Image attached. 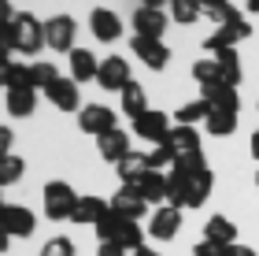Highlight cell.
I'll list each match as a JSON object with an SVG mask.
<instances>
[{
  "label": "cell",
  "mask_w": 259,
  "mask_h": 256,
  "mask_svg": "<svg viewBox=\"0 0 259 256\" xmlns=\"http://www.w3.org/2000/svg\"><path fill=\"white\" fill-rule=\"evenodd\" d=\"M211 190H215V174H211V167L204 171H174L167 174V204L170 208H200L211 197Z\"/></svg>",
  "instance_id": "obj_1"
},
{
  "label": "cell",
  "mask_w": 259,
  "mask_h": 256,
  "mask_svg": "<svg viewBox=\"0 0 259 256\" xmlns=\"http://www.w3.org/2000/svg\"><path fill=\"white\" fill-rule=\"evenodd\" d=\"M97 238L100 241H111V245H122V249H134V252L145 245V230H141L134 219H122L115 212H108L97 223Z\"/></svg>",
  "instance_id": "obj_2"
},
{
  "label": "cell",
  "mask_w": 259,
  "mask_h": 256,
  "mask_svg": "<svg viewBox=\"0 0 259 256\" xmlns=\"http://www.w3.org/2000/svg\"><path fill=\"white\" fill-rule=\"evenodd\" d=\"M11 41H15L19 52L37 56L41 45H45V22H37L30 11H19V15L11 19Z\"/></svg>",
  "instance_id": "obj_3"
},
{
  "label": "cell",
  "mask_w": 259,
  "mask_h": 256,
  "mask_svg": "<svg viewBox=\"0 0 259 256\" xmlns=\"http://www.w3.org/2000/svg\"><path fill=\"white\" fill-rule=\"evenodd\" d=\"M74 38H78V22L70 15H52L49 22H45V45L56 52H74Z\"/></svg>",
  "instance_id": "obj_4"
},
{
  "label": "cell",
  "mask_w": 259,
  "mask_h": 256,
  "mask_svg": "<svg viewBox=\"0 0 259 256\" xmlns=\"http://www.w3.org/2000/svg\"><path fill=\"white\" fill-rule=\"evenodd\" d=\"M78 204V193L67 182H49L45 186V215L49 219H70Z\"/></svg>",
  "instance_id": "obj_5"
},
{
  "label": "cell",
  "mask_w": 259,
  "mask_h": 256,
  "mask_svg": "<svg viewBox=\"0 0 259 256\" xmlns=\"http://www.w3.org/2000/svg\"><path fill=\"white\" fill-rule=\"evenodd\" d=\"M248 38H252V22L248 19H237V22H230V26H219L204 41V49L215 56L219 49H237V41H248Z\"/></svg>",
  "instance_id": "obj_6"
},
{
  "label": "cell",
  "mask_w": 259,
  "mask_h": 256,
  "mask_svg": "<svg viewBox=\"0 0 259 256\" xmlns=\"http://www.w3.org/2000/svg\"><path fill=\"white\" fill-rule=\"evenodd\" d=\"M97 82L108 93H122L130 82H134V78H130V63L122 56H108V60L100 63V71H97Z\"/></svg>",
  "instance_id": "obj_7"
},
{
  "label": "cell",
  "mask_w": 259,
  "mask_h": 256,
  "mask_svg": "<svg viewBox=\"0 0 259 256\" xmlns=\"http://www.w3.org/2000/svg\"><path fill=\"white\" fill-rule=\"evenodd\" d=\"M130 49H134V56L148 67V71H163V67L170 63V49L163 41H156V38H134Z\"/></svg>",
  "instance_id": "obj_8"
},
{
  "label": "cell",
  "mask_w": 259,
  "mask_h": 256,
  "mask_svg": "<svg viewBox=\"0 0 259 256\" xmlns=\"http://www.w3.org/2000/svg\"><path fill=\"white\" fill-rule=\"evenodd\" d=\"M134 134L145 137V141H152V145H163V141H167V134H170V119L163 112L148 108L145 115H137V119H134Z\"/></svg>",
  "instance_id": "obj_9"
},
{
  "label": "cell",
  "mask_w": 259,
  "mask_h": 256,
  "mask_svg": "<svg viewBox=\"0 0 259 256\" xmlns=\"http://www.w3.org/2000/svg\"><path fill=\"white\" fill-rule=\"evenodd\" d=\"M126 190H134L141 201H148V204H163L167 201V174L163 171H145V174H137Z\"/></svg>",
  "instance_id": "obj_10"
},
{
  "label": "cell",
  "mask_w": 259,
  "mask_h": 256,
  "mask_svg": "<svg viewBox=\"0 0 259 256\" xmlns=\"http://www.w3.org/2000/svg\"><path fill=\"white\" fill-rule=\"evenodd\" d=\"M89 30L97 41H119L122 38V19L111 8H93L89 11Z\"/></svg>",
  "instance_id": "obj_11"
},
{
  "label": "cell",
  "mask_w": 259,
  "mask_h": 256,
  "mask_svg": "<svg viewBox=\"0 0 259 256\" xmlns=\"http://www.w3.org/2000/svg\"><path fill=\"white\" fill-rule=\"evenodd\" d=\"M78 126H81L85 134L100 137V134L115 130V112L108 108V104H89V108H81V115H78Z\"/></svg>",
  "instance_id": "obj_12"
},
{
  "label": "cell",
  "mask_w": 259,
  "mask_h": 256,
  "mask_svg": "<svg viewBox=\"0 0 259 256\" xmlns=\"http://www.w3.org/2000/svg\"><path fill=\"white\" fill-rule=\"evenodd\" d=\"M178 230H182V208L163 204V208H156V215L148 219V234L156 241H170Z\"/></svg>",
  "instance_id": "obj_13"
},
{
  "label": "cell",
  "mask_w": 259,
  "mask_h": 256,
  "mask_svg": "<svg viewBox=\"0 0 259 256\" xmlns=\"http://www.w3.org/2000/svg\"><path fill=\"white\" fill-rule=\"evenodd\" d=\"M0 223L11 238H30L33 234V212L22 204H4L0 208Z\"/></svg>",
  "instance_id": "obj_14"
},
{
  "label": "cell",
  "mask_w": 259,
  "mask_h": 256,
  "mask_svg": "<svg viewBox=\"0 0 259 256\" xmlns=\"http://www.w3.org/2000/svg\"><path fill=\"white\" fill-rule=\"evenodd\" d=\"M163 30H167V15H163V8H141V11H134V33H137V38L163 41Z\"/></svg>",
  "instance_id": "obj_15"
},
{
  "label": "cell",
  "mask_w": 259,
  "mask_h": 256,
  "mask_svg": "<svg viewBox=\"0 0 259 256\" xmlns=\"http://www.w3.org/2000/svg\"><path fill=\"white\" fill-rule=\"evenodd\" d=\"M45 97H49L60 112H74L78 104H81V97H78V82H74V78H63V75L56 78L52 86H45Z\"/></svg>",
  "instance_id": "obj_16"
},
{
  "label": "cell",
  "mask_w": 259,
  "mask_h": 256,
  "mask_svg": "<svg viewBox=\"0 0 259 256\" xmlns=\"http://www.w3.org/2000/svg\"><path fill=\"white\" fill-rule=\"evenodd\" d=\"M200 100L207 104V112H241V100H237V89L233 86H207L200 89Z\"/></svg>",
  "instance_id": "obj_17"
},
{
  "label": "cell",
  "mask_w": 259,
  "mask_h": 256,
  "mask_svg": "<svg viewBox=\"0 0 259 256\" xmlns=\"http://www.w3.org/2000/svg\"><path fill=\"white\" fill-rule=\"evenodd\" d=\"M97 153H100V160H111V164H119V160L130 153V137H126V130H108V134H100L97 137Z\"/></svg>",
  "instance_id": "obj_18"
},
{
  "label": "cell",
  "mask_w": 259,
  "mask_h": 256,
  "mask_svg": "<svg viewBox=\"0 0 259 256\" xmlns=\"http://www.w3.org/2000/svg\"><path fill=\"white\" fill-rule=\"evenodd\" d=\"M167 145H170L174 160L178 156H193V153H200V130H193V126H170Z\"/></svg>",
  "instance_id": "obj_19"
},
{
  "label": "cell",
  "mask_w": 259,
  "mask_h": 256,
  "mask_svg": "<svg viewBox=\"0 0 259 256\" xmlns=\"http://www.w3.org/2000/svg\"><path fill=\"white\" fill-rule=\"evenodd\" d=\"M111 212L115 215H122V219H145V212H148V201H141V197L134 193V190H119L111 197Z\"/></svg>",
  "instance_id": "obj_20"
},
{
  "label": "cell",
  "mask_w": 259,
  "mask_h": 256,
  "mask_svg": "<svg viewBox=\"0 0 259 256\" xmlns=\"http://www.w3.org/2000/svg\"><path fill=\"white\" fill-rule=\"evenodd\" d=\"M211 60L219 63L222 86H233V89H237V82H241V56H237V49H219Z\"/></svg>",
  "instance_id": "obj_21"
},
{
  "label": "cell",
  "mask_w": 259,
  "mask_h": 256,
  "mask_svg": "<svg viewBox=\"0 0 259 256\" xmlns=\"http://www.w3.org/2000/svg\"><path fill=\"white\" fill-rule=\"evenodd\" d=\"M204 241H215V245H233L237 241V227L226 215H211L204 223Z\"/></svg>",
  "instance_id": "obj_22"
},
{
  "label": "cell",
  "mask_w": 259,
  "mask_h": 256,
  "mask_svg": "<svg viewBox=\"0 0 259 256\" xmlns=\"http://www.w3.org/2000/svg\"><path fill=\"white\" fill-rule=\"evenodd\" d=\"M100 71V63H97V56H93L89 49H74L70 52V78L74 82H93Z\"/></svg>",
  "instance_id": "obj_23"
},
{
  "label": "cell",
  "mask_w": 259,
  "mask_h": 256,
  "mask_svg": "<svg viewBox=\"0 0 259 256\" xmlns=\"http://www.w3.org/2000/svg\"><path fill=\"white\" fill-rule=\"evenodd\" d=\"M108 212H111V204H104L100 197H78L74 215H70V219H74V223H93V227H97Z\"/></svg>",
  "instance_id": "obj_24"
},
{
  "label": "cell",
  "mask_w": 259,
  "mask_h": 256,
  "mask_svg": "<svg viewBox=\"0 0 259 256\" xmlns=\"http://www.w3.org/2000/svg\"><path fill=\"white\" fill-rule=\"evenodd\" d=\"M115 171H119L122 186H130V182L137 178V174H145V171H148V153H134V149H130V153L119 160V164H115Z\"/></svg>",
  "instance_id": "obj_25"
},
{
  "label": "cell",
  "mask_w": 259,
  "mask_h": 256,
  "mask_svg": "<svg viewBox=\"0 0 259 256\" xmlns=\"http://www.w3.org/2000/svg\"><path fill=\"white\" fill-rule=\"evenodd\" d=\"M8 112L15 115V119H26V115H33V104H37V93L33 89H8Z\"/></svg>",
  "instance_id": "obj_26"
},
{
  "label": "cell",
  "mask_w": 259,
  "mask_h": 256,
  "mask_svg": "<svg viewBox=\"0 0 259 256\" xmlns=\"http://www.w3.org/2000/svg\"><path fill=\"white\" fill-rule=\"evenodd\" d=\"M204 15L215 22V26H230V22H237V19H244L237 8L230 4V0H211V4H204Z\"/></svg>",
  "instance_id": "obj_27"
},
{
  "label": "cell",
  "mask_w": 259,
  "mask_h": 256,
  "mask_svg": "<svg viewBox=\"0 0 259 256\" xmlns=\"http://www.w3.org/2000/svg\"><path fill=\"white\" fill-rule=\"evenodd\" d=\"M207 134H215V137H230L233 130H237V112H207Z\"/></svg>",
  "instance_id": "obj_28"
},
{
  "label": "cell",
  "mask_w": 259,
  "mask_h": 256,
  "mask_svg": "<svg viewBox=\"0 0 259 256\" xmlns=\"http://www.w3.org/2000/svg\"><path fill=\"white\" fill-rule=\"evenodd\" d=\"M119 97H122V112L130 115V119H137V115H145V112H148V104H145L148 97H145V89H141L137 82H130V86L119 93Z\"/></svg>",
  "instance_id": "obj_29"
},
{
  "label": "cell",
  "mask_w": 259,
  "mask_h": 256,
  "mask_svg": "<svg viewBox=\"0 0 259 256\" xmlns=\"http://www.w3.org/2000/svg\"><path fill=\"white\" fill-rule=\"evenodd\" d=\"M170 15H174L178 26H193L204 15V8H200V0H170Z\"/></svg>",
  "instance_id": "obj_30"
},
{
  "label": "cell",
  "mask_w": 259,
  "mask_h": 256,
  "mask_svg": "<svg viewBox=\"0 0 259 256\" xmlns=\"http://www.w3.org/2000/svg\"><path fill=\"white\" fill-rule=\"evenodd\" d=\"M193 78L200 82V89L219 86V82H222V78H219V63H215V60H196V63H193Z\"/></svg>",
  "instance_id": "obj_31"
},
{
  "label": "cell",
  "mask_w": 259,
  "mask_h": 256,
  "mask_svg": "<svg viewBox=\"0 0 259 256\" xmlns=\"http://www.w3.org/2000/svg\"><path fill=\"white\" fill-rule=\"evenodd\" d=\"M22 171H26V164H22L19 156H0V190L11 186V182H19Z\"/></svg>",
  "instance_id": "obj_32"
},
{
  "label": "cell",
  "mask_w": 259,
  "mask_h": 256,
  "mask_svg": "<svg viewBox=\"0 0 259 256\" xmlns=\"http://www.w3.org/2000/svg\"><path fill=\"white\" fill-rule=\"evenodd\" d=\"M178 126H193V123H200V119H207V104L204 100H189V104H182L178 108Z\"/></svg>",
  "instance_id": "obj_33"
},
{
  "label": "cell",
  "mask_w": 259,
  "mask_h": 256,
  "mask_svg": "<svg viewBox=\"0 0 259 256\" xmlns=\"http://www.w3.org/2000/svg\"><path fill=\"white\" fill-rule=\"evenodd\" d=\"M8 89H33L30 63H11V71H8Z\"/></svg>",
  "instance_id": "obj_34"
},
{
  "label": "cell",
  "mask_w": 259,
  "mask_h": 256,
  "mask_svg": "<svg viewBox=\"0 0 259 256\" xmlns=\"http://www.w3.org/2000/svg\"><path fill=\"white\" fill-rule=\"evenodd\" d=\"M30 78H33V89H45V86H52L56 78H60V71H56L52 63H30Z\"/></svg>",
  "instance_id": "obj_35"
},
{
  "label": "cell",
  "mask_w": 259,
  "mask_h": 256,
  "mask_svg": "<svg viewBox=\"0 0 259 256\" xmlns=\"http://www.w3.org/2000/svg\"><path fill=\"white\" fill-rule=\"evenodd\" d=\"M163 167H174V153H170L167 141L156 145V149L148 153V171H163Z\"/></svg>",
  "instance_id": "obj_36"
},
{
  "label": "cell",
  "mask_w": 259,
  "mask_h": 256,
  "mask_svg": "<svg viewBox=\"0 0 259 256\" xmlns=\"http://www.w3.org/2000/svg\"><path fill=\"white\" fill-rule=\"evenodd\" d=\"M41 256H74V241L70 238H49L41 245Z\"/></svg>",
  "instance_id": "obj_37"
},
{
  "label": "cell",
  "mask_w": 259,
  "mask_h": 256,
  "mask_svg": "<svg viewBox=\"0 0 259 256\" xmlns=\"http://www.w3.org/2000/svg\"><path fill=\"white\" fill-rule=\"evenodd\" d=\"M204 153H193V156H178L174 160V171H204Z\"/></svg>",
  "instance_id": "obj_38"
},
{
  "label": "cell",
  "mask_w": 259,
  "mask_h": 256,
  "mask_svg": "<svg viewBox=\"0 0 259 256\" xmlns=\"http://www.w3.org/2000/svg\"><path fill=\"white\" fill-rule=\"evenodd\" d=\"M193 256H226V245H215V241H196Z\"/></svg>",
  "instance_id": "obj_39"
},
{
  "label": "cell",
  "mask_w": 259,
  "mask_h": 256,
  "mask_svg": "<svg viewBox=\"0 0 259 256\" xmlns=\"http://www.w3.org/2000/svg\"><path fill=\"white\" fill-rule=\"evenodd\" d=\"M97 256H126V249H122V245H111V241H100Z\"/></svg>",
  "instance_id": "obj_40"
},
{
  "label": "cell",
  "mask_w": 259,
  "mask_h": 256,
  "mask_svg": "<svg viewBox=\"0 0 259 256\" xmlns=\"http://www.w3.org/2000/svg\"><path fill=\"white\" fill-rule=\"evenodd\" d=\"M0 156H11V130L0 126Z\"/></svg>",
  "instance_id": "obj_41"
},
{
  "label": "cell",
  "mask_w": 259,
  "mask_h": 256,
  "mask_svg": "<svg viewBox=\"0 0 259 256\" xmlns=\"http://www.w3.org/2000/svg\"><path fill=\"white\" fill-rule=\"evenodd\" d=\"M226 256H255V249L241 245V241H233V245H226Z\"/></svg>",
  "instance_id": "obj_42"
},
{
  "label": "cell",
  "mask_w": 259,
  "mask_h": 256,
  "mask_svg": "<svg viewBox=\"0 0 259 256\" xmlns=\"http://www.w3.org/2000/svg\"><path fill=\"white\" fill-rule=\"evenodd\" d=\"M11 19H15V15H11V4H8V0H0V26H8Z\"/></svg>",
  "instance_id": "obj_43"
},
{
  "label": "cell",
  "mask_w": 259,
  "mask_h": 256,
  "mask_svg": "<svg viewBox=\"0 0 259 256\" xmlns=\"http://www.w3.org/2000/svg\"><path fill=\"white\" fill-rule=\"evenodd\" d=\"M8 71H11V60L0 56V86H8Z\"/></svg>",
  "instance_id": "obj_44"
},
{
  "label": "cell",
  "mask_w": 259,
  "mask_h": 256,
  "mask_svg": "<svg viewBox=\"0 0 259 256\" xmlns=\"http://www.w3.org/2000/svg\"><path fill=\"white\" fill-rule=\"evenodd\" d=\"M11 249V234L4 230V223H0V252H8Z\"/></svg>",
  "instance_id": "obj_45"
},
{
  "label": "cell",
  "mask_w": 259,
  "mask_h": 256,
  "mask_svg": "<svg viewBox=\"0 0 259 256\" xmlns=\"http://www.w3.org/2000/svg\"><path fill=\"white\" fill-rule=\"evenodd\" d=\"M163 4H170V0H141V8H163Z\"/></svg>",
  "instance_id": "obj_46"
},
{
  "label": "cell",
  "mask_w": 259,
  "mask_h": 256,
  "mask_svg": "<svg viewBox=\"0 0 259 256\" xmlns=\"http://www.w3.org/2000/svg\"><path fill=\"white\" fill-rule=\"evenodd\" d=\"M252 156H255V160H259V130H255V134H252Z\"/></svg>",
  "instance_id": "obj_47"
},
{
  "label": "cell",
  "mask_w": 259,
  "mask_h": 256,
  "mask_svg": "<svg viewBox=\"0 0 259 256\" xmlns=\"http://www.w3.org/2000/svg\"><path fill=\"white\" fill-rule=\"evenodd\" d=\"M134 256H159V252H156V249H145V245H141V249H137Z\"/></svg>",
  "instance_id": "obj_48"
},
{
  "label": "cell",
  "mask_w": 259,
  "mask_h": 256,
  "mask_svg": "<svg viewBox=\"0 0 259 256\" xmlns=\"http://www.w3.org/2000/svg\"><path fill=\"white\" fill-rule=\"evenodd\" d=\"M248 11H259V0H248Z\"/></svg>",
  "instance_id": "obj_49"
},
{
  "label": "cell",
  "mask_w": 259,
  "mask_h": 256,
  "mask_svg": "<svg viewBox=\"0 0 259 256\" xmlns=\"http://www.w3.org/2000/svg\"><path fill=\"white\" fill-rule=\"evenodd\" d=\"M204 4H211V0H200V8H204Z\"/></svg>",
  "instance_id": "obj_50"
},
{
  "label": "cell",
  "mask_w": 259,
  "mask_h": 256,
  "mask_svg": "<svg viewBox=\"0 0 259 256\" xmlns=\"http://www.w3.org/2000/svg\"><path fill=\"white\" fill-rule=\"evenodd\" d=\"M255 186H259V174H255Z\"/></svg>",
  "instance_id": "obj_51"
},
{
  "label": "cell",
  "mask_w": 259,
  "mask_h": 256,
  "mask_svg": "<svg viewBox=\"0 0 259 256\" xmlns=\"http://www.w3.org/2000/svg\"><path fill=\"white\" fill-rule=\"evenodd\" d=\"M0 208H4V201H0Z\"/></svg>",
  "instance_id": "obj_52"
}]
</instances>
